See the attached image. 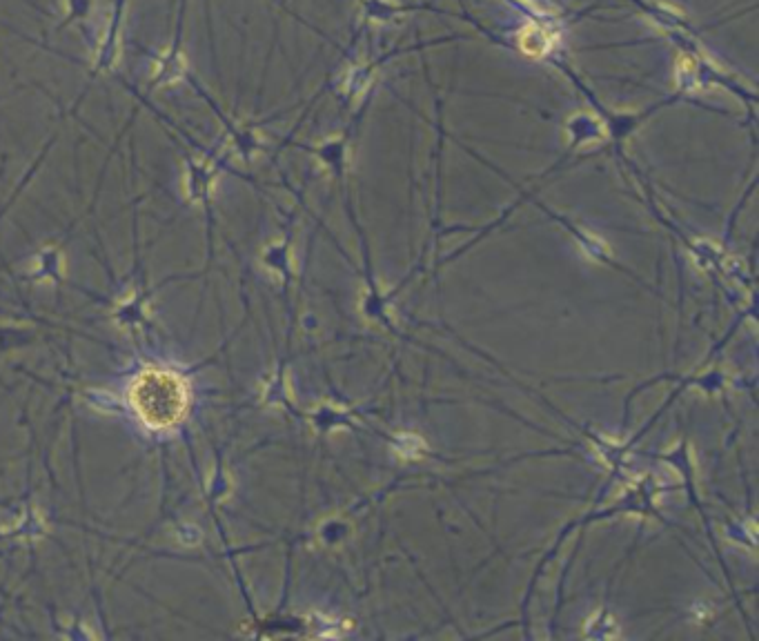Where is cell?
Returning <instances> with one entry per match:
<instances>
[{"mask_svg":"<svg viewBox=\"0 0 759 641\" xmlns=\"http://www.w3.org/2000/svg\"><path fill=\"white\" fill-rule=\"evenodd\" d=\"M132 406L143 423L154 428H172L187 410V388L179 374L167 370H147L134 381Z\"/></svg>","mask_w":759,"mask_h":641,"instance_id":"6da1fadb","label":"cell"}]
</instances>
